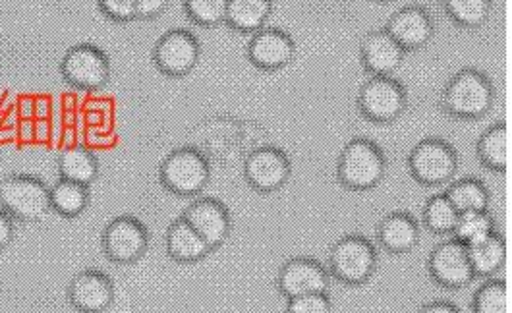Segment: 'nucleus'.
Here are the masks:
<instances>
[{
  "mask_svg": "<svg viewBox=\"0 0 512 313\" xmlns=\"http://www.w3.org/2000/svg\"><path fill=\"white\" fill-rule=\"evenodd\" d=\"M493 103L495 87L491 78L472 66L460 68L441 93V109L456 120L484 118Z\"/></svg>",
  "mask_w": 512,
  "mask_h": 313,
  "instance_id": "obj_1",
  "label": "nucleus"
},
{
  "mask_svg": "<svg viewBox=\"0 0 512 313\" xmlns=\"http://www.w3.org/2000/svg\"><path fill=\"white\" fill-rule=\"evenodd\" d=\"M387 157L379 143L354 138L344 145L337 161V180L350 192H370L387 174Z\"/></svg>",
  "mask_w": 512,
  "mask_h": 313,
  "instance_id": "obj_2",
  "label": "nucleus"
},
{
  "mask_svg": "<svg viewBox=\"0 0 512 313\" xmlns=\"http://www.w3.org/2000/svg\"><path fill=\"white\" fill-rule=\"evenodd\" d=\"M159 180L167 192L178 198L198 196L211 180V163L207 155L190 145L171 151L161 167Z\"/></svg>",
  "mask_w": 512,
  "mask_h": 313,
  "instance_id": "obj_3",
  "label": "nucleus"
},
{
  "mask_svg": "<svg viewBox=\"0 0 512 313\" xmlns=\"http://www.w3.org/2000/svg\"><path fill=\"white\" fill-rule=\"evenodd\" d=\"M51 188L33 174H10L0 182V209L12 219L37 223L51 211Z\"/></svg>",
  "mask_w": 512,
  "mask_h": 313,
  "instance_id": "obj_4",
  "label": "nucleus"
},
{
  "mask_svg": "<svg viewBox=\"0 0 512 313\" xmlns=\"http://www.w3.org/2000/svg\"><path fill=\"white\" fill-rule=\"evenodd\" d=\"M377 263L373 242L362 234H346L329 250V273L342 285H366L375 275Z\"/></svg>",
  "mask_w": 512,
  "mask_h": 313,
  "instance_id": "obj_5",
  "label": "nucleus"
},
{
  "mask_svg": "<svg viewBox=\"0 0 512 313\" xmlns=\"http://www.w3.org/2000/svg\"><path fill=\"white\" fill-rule=\"evenodd\" d=\"M408 171L418 184L429 188L451 182L458 171L455 145L441 138L416 143L408 155Z\"/></svg>",
  "mask_w": 512,
  "mask_h": 313,
  "instance_id": "obj_6",
  "label": "nucleus"
},
{
  "mask_svg": "<svg viewBox=\"0 0 512 313\" xmlns=\"http://www.w3.org/2000/svg\"><path fill=\"white\" fill-rule=\"evenodd\" d=\"M360 114L373 124H389L400 118L408 107V91L393 76H371L360 87L356 99Z\"/></svg>",
  "mask_w": 512,
  "mask_h": 313,
  "instance_id": "obj_7",
  "label": "nucleus"
},
{
  "mask_svg": "<svg viewBox=\"0 0 512 313\" xmlns=\"http://www.w3.org/2000/svg\"><path fill=\"white\" fill-rule=\"evenodd\" d=\"M62 78L76 89L97 91L111 80V58L91 43H80L66 51L60 60Z\"/></svg>",
  "mask_w": 512,
  "mask_h": 313,
  "instance_id": "obj_8",
  "label": "nucleus"
},
{
  "mask_svg": "<svg viewBox=\"0 0 512 313\" xmlns=\"http://www.w3.org/2000/svg\"><path fill=\"white\" fill-rule=\"evenodd\" d=\"M200 57V39L192 31L182 28L163 33L151 53L157 70L169 78L188 76L198 66Z\"/></svg>",
  "mask_w": 512,
  "mask_h": 313,
  "instance_id": "obj_9",
  "label": "nucleus"
},
{
  "mask_svg": "<svg viewBox=\"0 0 512 313\" xmlns=\"http://www.w3.org/2000/svg\"><path fill=\"white\" fill-rule=\"evenodd\" d=\"M244 180L257 194H273L285 188L292 174V163L285 149L263 145L244 159Z\"/></svg>",
  "mask_w": 512,
  "mask_h": 313,
  "instance_id": "obj_10",
  "label": "nucleus"
},
{
  "mask_svg": "<svg viewBox=\"0 0 512 313\" xmlns=\"http://www.w3.org/2000/svg\"><path fill=\"white\" fill-rule=\"evenodd\" d=\"M101 246L113 263L132 265L140 261L149 248V230L138 217L120 215L103 230Z\"/></svg>",
  "mask_w": 512,
  "mask_h": 313,
  "instance_id": "obj_11",
  "label": "nucleus"
},
{
  "mask_svg": "<svg viewBox=\"0 0 512 313\" xmlns=\"http://www.w3.org/2000/svg\"><path fill=\"white\" fill-rule=\"evenodd\" d=\"M427 273L435 285L447 290H460L476 279L466 246L455 238L439 242L431 250L427 257Z\"/></svg>",
  "mask_w": 512,
  "mask_h": 313,
  "instance_id": "obj_12",
  "label": "nucleus"
},
{
  "mask_svg": "<svg viewBox=\"0 0 512 313\" xmlns=\"http://www.w3.org/2000/svg\"><path fill=\"white\" fill-rule=\"evenodd\" d=\"M182 219L200 234L201 240L209 246V250L221 248L232 232V217L227 205L217 198H200L192 201Z\"/></svg>",
  "mask_w": 512,
  "mask_h": 313,
  "instance_id": "obj_13",
  "label": "nucleus"
},
{
  "mask_svg": "<svg viewBox=\"0 0 512 313\" xmlns=\"http://www.w3.org/2000/svg\"><path fill=\"white\" fill-rule=\"evenodd\" d=\"M329 285L327 269L313 257H292L281 265L277 275V288L286 300L327 292Z\"/></svg>",
  "mask_w": 512,
  "mask_h": 313,
  "instance_id": "obj_14",
  "label": "nucleus"
},
{
  "mask_svg": "<svg viewBox=\"0 0 512 313\" xmlns=\"http://www.w3.org/2000/svg\"><path fill=\"white\" fill-rule=\"evenodd\" d=\"M246 57L261 72H279L296 57V43L285 29L263 28L250 37Z\"/></svg>",
  "mask_w": 512,
  "mask_h": 313,
  "instance_id": "obj_15",
  "label": "nucleus"
},
{
  "mask_svg": "<svg viewBox=\"0 0 512 313\" xmlns=\"http://www.w3.org/2000/svg\"><path fill=\"white\" fill-rule=\"evenodd\" d=\"M68 302L80 313H103L114 302L113 279L97 269L80 271L68 285Z\"/></svg>",
  "mask_w": 512,
  "mask_h": 313,
  "instance_id": "obj_16",
  "label": "nucleus"
},
{
  "mask_svg": "<svg viewBox=\"0 0 512 313\" xmlns=\"http://www.w3.org/2000/svg\"><path fill=\"white\" fill-rule=\"evenodd\" d=\"M385 31L399 43L406 53L420 51L433 39L435 22L424 6L414 4V6H404L397 10L389 18Z\"/></svg>",
  "mask_w": 512,
  "mask_h": 313,
  "instance_id": "obj_17",
  "label": "nucleus"
},
{
  "mask_svg": "<svg viewBox=\"0 0 512 313\" xmlns=\"http://www.w3.org/2000/svg\"><path fill=\"white\" fill-rule=\"evenodd\" d=\"M406 51L385 31H370L360 43V60L370 76H391L404 62Z\"/></svg>",
  "mask_w": 512,
  "mask_h": 313,
  "instance_id": "obj_18",
  "label": "nucleus"
},
{
  "mask_svg": "<svg viewBox=\"0 0 512 313\" xmlns=\"http://www.w3.org/2000/svg\"><path fill=\"white\" fill-rule=\"evenodd\" d=\"M420 223L408 211H393L377 227V240L393 256L410 254L420 244Z\"/></svg>",
  "mask_w": 512,
  "mask_h": 313,
  "instance_id": "obj_19",
  "label": "nucleus"
},
{
  "mask_svg": "<svg viewBox=\"0 0 512 313\" xmlns=\"http://www.w3.org/2000/svg\"><path fill=\"white\" fill-rule=\"evenodd\" d=\"M167 254L176 263L192 265L211 254L209 246L200 238V234L190 227L182 217L172 221L167 228Z\"/></svg>",
  "mask_w": 512,
  "mask_h": 313,
  "instance_id": "obj_20",
  "label": "nucleus"
},
{
  "mask_svg": "<svg viewBox=\"0 0 512 313\" xmlns=\"http://www.w3.org/2000/svg\"><path fill=\"white\" fill-rule=\"evenodd\" d=\"M468 259L474 271V277H493L507 263V240L501 232H491L487 238L466 246Z\"/></svg>",
  "mask_w": 512,
  "mask_h": 313,
  "instance_id": "obj_21",
  "label": "nucleus"
},
{
  "mask_svg": "<svg viewBox=\"0 0 512 313\" xmlns=\"http://www.w3.org/2000/svg\"><path fill=\"white\" fill-rule=\"evenodd\" d=\"M273 12L269 0H228L225 24L242 35H254L265 28Z\"/></svg>",
  "mask_w": 512,
  "mask_h": 313,
  "instance_id": "obj_22",
  "label": "nucleus"
},
{
  "mask_svg": "<svg viewBox=\"0 0 512 313\" xmlns=\"http://www.w3.org/2000/svg\"><path fill=\"white\" fill-rule=\"evenodd\" d=\"M476 155L485 169L505 174L509 167V132L505 122L491 124L476 143Z\"/></svg>",
  "mask_w": 512,
  "mask_h": 313,
  "instance_id": "obj_23",
  "label": "nucleus"
},
{
  "mask_svg": "<svg viewBox=\"0 0 512 313\" xmlns=\"http://www.w3.org/2000/svg\"><path fill=\"white\" fill-rule=\"evenodd\" d=\"M58 174L62 180L89 186L99 176L97 157L82 145H72L58 155Z\"/></svg>",
  "mask_w": 512,
  "mask_h": 313,
  "instance_id": "obj_24",
  "label": "nucleus"
},
{
  "mask_svg": "<svg viewBox=\"0 0 512 313\" xmlns=\"http://www.w3.org/2000/svg\"><path fill=\"white\" fill-rule=\"evenodd\" d=\"M453 203L458 215L472 213V211H485L491 201V192L482 178L466 176L455 180L449 190L443 192Z\"/></svg>",
  "mask_w": 512,
  "mask_h": 313,
  "instance_id": "obj_25",
  "label": "nucleus"
},
{
  "mask_svg": "<svg viewBox=\"0 0 512 313\" xmlns=\"http://www.w3.org/2000/svg\"><path fill=\"white\" fill-rule=\"evenodd\" d=\"M51 211H55L64 219H76L80 217L89 205V186L70 182V180H58L51 186Z\"/></svg>",
  "mask_w": 512,
  "mask_h": 313,
  "instance_id": "obj_26",
  "label": "nucleus"
},
{
  "mask_svg": "<svg viewBox=\"0 0 512 313\" xmlns=\"http://www.w3.org/2000/svg\"><path fill=\"white\" fill-rule=\"evenodd\" d=\"M422 221L429 232H433L437 236H445V234H453L456 221H458V213L445 194H435L424 205Z\"/></svg>",
  "mask_w": 512,
  "mask_h": 313,
  "instance_id": "obj_27",
  "label": "nucleus"
},
{
  "mask_svg": "<svg viewBox=\"0 0 512 313\" xmlns=\"http://www.w3.org/2000/svg\"><path fill=\"white\" fill-rule=\"evenodd\" d=\"M495 230H497L495 217L489 213V209H485V211H472V213L458 215V221H456V227L451 236L460 244L470 246V244L484 240Z\"/></svg>",
  "mask_w": 512,
  "mask_h": 313,
  "instance_id": "obj_28",
  "label": "nucleus"
},
{
  "mask_svg": "<svg viewBox=\"0 0 512 313\" xmlns=\"http://www.w3.org/2000/svg\"><path fill=\"white\" fill-rule=\"evenodd\" d=\"M445 14L455 22L456 26L466 29L482 28L489 12L491 2L489 0H447L443 2Z\"/></svg>",
  "mask_w": 512,
  "mask_h": 313,
  "instance_id": "obj_29",
  "label": "nucleus"
},
{
  "mask_svg": "<svg viewBox=\"0 0 512 313\" xmlns=\"http://www.w3.org/2000/svg\"><path fill=\"white\" fill-rule=\"evenodd\" d=\"M474 313H509L507 283L503 279H489L472 298Z\"/></svg>",
  "mask_w": 512,
  "mask_h": 313,
  "instance_id": "obj_30",
  "label": "nucleus"
},
{
  "mask_svg": "<svg viewBox=\"0 0 512 313\" xmlns=\"http://www.w3.org/2000/svg\"><path fill=\"white\" fill-rule=\"evenodd\" d=\"M228 0H188L184 2V12L201 28H215L225 24Z\"/></svg>",
  "mask_w": 512,
  "mask_h": 313,
  "instance_id": "obj_31",
  "label": "nucleus"
},
{
  "mask_svg": "<svg viewBox=\"0 0 512 313\" xmlns=\"http://www.w3.org/2000/svg\"><path fill=\"white\" fill-rule=\"evenodd\" d=\"M333 304L327 292L306 294L298 298H290L286 304V313H331Z\"/></svg>",
  "mask_w": 512,
  "mask_h": 313,
  "instance_id": "obj_32",
  "label": "nucleus"
},
{
  "mask_svg": "<svg viewBox=\"0 0 512 313\" xmlns=\"http://www.w3.org/2000/svg\"><path fill=\"white\" fill-rule=\"evenodd\" d=\"M101 14L116 24H128L136 20V0H99Z\"/></svg>",
  "mask_w": 512,
  "mask_h": 313,
  "instance_id": "obj_33",
  "label": "nucleus"
},
{
  "mask_svg": "<svg viewBox=\"0 0 512 313\" xmlns=\"http://www.w3.org/2000/svg\"><path fill=\"white\" fill-rule=\"evenodd\" d=\"M171 2L167 0H136V20L159 18Z\"/></svg>",
  "mask_w": 512,
  "mask_h": 313,
  "instance_id": "obj_34",
  "label": "nucleus"
},
{
  "mask_svg": "<svg viewBox=\"0 0 512 313\" xmlns=\"http://www.w3.org/2000/svg\"><path fill=\"white\" fill-rule=\"evenodd\" d=\"M12 238H14V219L4 209H0V252L8 248Z\"/></svg>",
  "mask_w": 512,
  "mask_h": 313,
  "instance_id": "obj_35",
  "label": "nucleus"
},
{
  "mask_svg": "<svg viewBox=\"0 0 512 313\" xmlns=\"http://www.w3.org/2000/svg\"><path fill=\"white\" fill-rule=\"evenodd\" d=\"M418 313H462L460 312V308L455 306L453 302H445V300H435V302H429V304H424L422 308H420V312Z\"/></svg>",
  "mask_w": 512,
  "mask_h": 313,
  "instance_id": "obj_36",
  "label": "nucleus"
}]
</instances>
